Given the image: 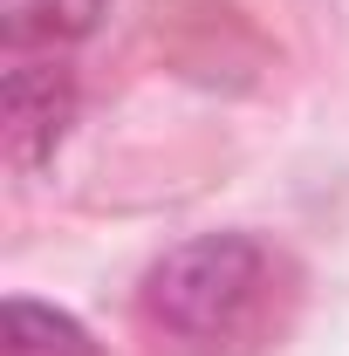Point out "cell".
I'll use <instances>...</instances> for the list:
<instances>
[{"label": "cell", "instance_id": "obj_3", "mask_svg": "<svg viewBox=\"0 0 349 356\" xmlns=\"http://www.w3.org/2000/svg\"><path fill=\"white\" fill-rule=\"evenodd\" d=\"M103 7L110 0H0V28H7L14 55H28V48L83 42L89 28L103 21Z\"/></svg>", "mask_w": 349, "mask_h": 356}, {"label": "cell", "instance_id": "obj_4", "mask_svg": "<svg viewBox=\"0 0 349 356\" xmlns=\"http://www.w3.org/2000/svg\"><path fill=\"white\" fill-rule=\"evenodd\" d=\"M7 343H14V356H96L83 322L42 309V302H28V295L7 302Z\"/></svg>", "mask_w": 349, "mask_h": 356}, {"label": "cell", "instance_id": "obj_1", "mask_svg": "<svg viewBox=\"0 0 349 356\" xmlns=\"http://www.w3.org/2000/svg\"><path fill=\"white\" fill-rule=\"evenodd\" d=\"M261 288H267V247L254 233H199L144 274V315L165 336L213 343L247 322Z\"/></svg>", "mask_w": 349, "mask_h": 356}, {"label": "cell", "instance_id": "obj_2", "mask_svg": "<svg viewBox=\"0 0 349 356\" xmlns=\"http://www.w3.org/2000/svg\"><path fill=\"white\" fill-rule=\"evenodd\" d=\"M69 117H76L69 69L42 62V55H14V69H7V158L21 172L48 165L55 144L69 137Z\"/></svg>", "mask_w": 349, "mask_h": 356}]
</instances>
